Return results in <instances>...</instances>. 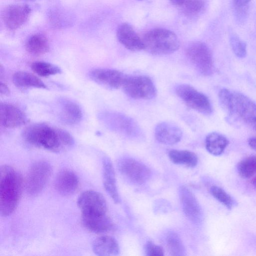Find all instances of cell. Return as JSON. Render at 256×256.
Masks as SVG:
<instances>
[{"label":"cell","mask_w":256,"mask_h":256,"mask_svg":"<svg viewBox=\"0 0 256 256\" xmlns=\"http://www.w3.org/2000/svg\"><path fill=\"white\" fill-rule=\"evenodd\" d=\"M28 144L54 152L70 149L74 144L72 136L67 131L45 123H36L26 128L22 133Z\"/></svg>","instance_id":"1"},{"label":"cell","mask_w":256,"mask_h":256,"mask_svg":"<svg viewBox=\"0 0 256 256\" xmlns=\"http://www.w3.org/2000/svg\"><path fill=\"white\" fill-rule=\"evenodd\" d=\"M21 174L8 165L0 168V214L6 217L16 210L22 192Z\"/></svg>","instance_id":"2"},{"label":"cell","mask_w":256,"mask_h":256,"mask_svg":"<svg viewBox=\"0 0 256 256\" xmlns=\"http://www.w3.org/2000/svg\"><path fill=\"white\" fill-rule=\"evenodd\" d=\"M142 40L144 50L154 55L169 54L176 51L180 47L176 35L166 28L151 30L145 34Z\"/></svg>","instance_id":"3"},{"label":"cell","mask_w":256,"mask_h":256,"mask_svg":"<svg viewBox=\"0 0 256 256\" xmlns=\"http://www.w3.org/2000/svg\"><path fill=\"white\" fill-rule=\"evenodd\" d=\"M98 118L108 128L124 136L136 138L142 134L138 124L132 118L124 114L106 111L100 114Z\"/></svg>","instance_id":"4"},{"label":"cell","mask_w":256,"mask_h":256,"mask_svg":"<svg viewBox=\"0 0 256 256\" xmlns=\"http://www.w3.org/2000/svg\"><path fill=\"white\" fill-rule=\"evenodd\" d=\"M52 172V165L46 161H38L32 165L25 180L26 193L32 196L39 194L47 184Z\"/></svg>","instance_id":"5"},{"label":"cell","mask_w":256,"mask_h":256,"mask_svg":"<svg viewBox=\"0 0 256 256\" xmlns=\"http://www.w3.org/2000/svg\"><path fill=\"white\" fill-rule=\"evenodd\" d=\"M122 88L128 96L134 99L151 100L157 94L152 80L144 75L126 76Z\"/></svg>","instance_id":"6"},{"label":"cell","mask_w":256,"mask_h":256,"mask_svg":"<svg viewBox=\"0 0 256 256\" xmlns=\"http://www.w3.org/2000/svg\"><path fill=\"white\" fill-rule=\"evenodd\" d=\"M186 55L196 69L204 76L213 73L212 54L208 46L202 42L190 43L186 48Z\"/></svg>","instance_id":"7"},{"label":"cell","mask_w":256,"mask_h":256,"mask_svg":"<svg viewBox=\"0 0 256 256\" xmlns=\"http://www.w3.org/2000/svg\"><path fill=\"white\" fill-rule=\"evenodd\" d=\"M178 96L192 109L205 115L212 113V108L208 98L188 84H180L176 88Z\"/></svg>","instance_id":"8"},{"label":"cell","mask_w":256,"mask_h":256,"mask_svg":"<svg viewBox=\"0 0 256 256\" xmlns=\"http://www.w3.org/2000/svg\"><path fill=\"white\" fill-rule=\"evenodd\" d=\"M118 168L122 176L128 181L134 184H142L150 178L151 172L144 164L129 157L120 158L118 162Z\"/></svg>","instance_id":"9"},{"label":"cell","mask_w":256,"mask_h":256,"mask_svg":"<svg viewBox=\"0 0 256 256\" xmlns=\"http://www.w3.org/2000/svg\"><path fill=\"white\" fill-rule=\"evenodd\" d=\"M229 115H236L243 121L253 124L256 122V103L244 94L232 92Z\"/></svg>","instance_id":"10"},{"label":"cell","mask_w":256,"mask_h":256,"mask_svg":"<svg viewBox=\"0 0 256 256\" xmlns=\"http://www.w3.org/2000/svg\"><path fill=\"white\" fill-rule=\"evenodd\" d=\"M77 204L84 214H105L107 210L103 196L93 190H88L80 194Z\"/></svg>","instance_id":"11"},{"label":"cell","mask_w":256,"mask_h":256,"mask_svg":"<svg viewBox=\"0 0 256 256\" xmlns=\"http://www.w3.org/2000/svg\"><path fill=\"white\" fill-rule=\"evenodd\" d=\"M90 78L98 84L109 90H116L122 86L126 74L120 70L105 68L92 70Z\"/></svg>","instance_id":"12"},{"label":"cell","mask_w":256,"mask_h":256,"mask_svg":"<svg viewBox=\"0 0 256 256\" xmlns=\"http://www.w3.org/2000/svg\"><path fill=\"white\" fill-rule=\"evenodd\" d=\"M178 194L184 214L194 224H198L203 220L202 208L195 196L189 189L182 186L178 189Z\"/></svg>","instance_id":"13"},{"label":"cell","mask_w":256,"mask_h":256,"mask_svg":"<svg viewBox=\"0 0 256 256\" xmlns=\"http://www.w3.org/2000/svg\"><path fill=\"white\" fill-rule=\"evenodd\" d=\"M31 9L26 4H12L6 6L2 12L5 26L10 30H16L28 20Z\"/></svg>","instance_id":"14"},{"label":"cell","mask_w":256,"mask_h":256,"mask_svg":"<svg viewBox=\"0 0 256 256\" xmlns=\"http://www.w3.org/2000/svg\"><path fill=\"white\" fill-rule=\"evenodd\" d=\"M57 102L59 118L63 122L74 125L81 121L82 112L76 102L65 98H60Z\"/></svg>","instance_id":"15"},{"label":"cell","mask_w":256,"mask_h":256,"mask_svg":"<svg viewBox=\"0 0 256 256\" xmlns=\"http://www.w3.org/2000/svg\"><path fill=\"white\" fill-rule=\"evenodd\" d=\"M28 118L18 107L6 103L0 104V122L4 127L15 128L25 124Z\"/></svg>","instance_id":"16"},{"label":"cell","mask_w":256,"mask_h":256,"mask_svg":"<svg viewBox=\"0 0 256 256\" xmlns=\"http://www.w3.org/2000/svg\"><path fill=\"white\" fill-rule=\"evenodd\" d=\"M116 37L118 42L130 50L138 52L144 50L142 39L128 23H122L119 26L116 31Z\"/></svg>","instance_id":"17"},{"label":"cell","mask_w":256,"mask_h":256,"mask_svg":"<svg viewBox=\"0 0 256 256\" xmlns=\"http://www.w3.org/2000/svg\"><path fill=\"white\" fill-rule=\"evenodd\" d=\"M78 184L77 175L71 170L64 169L59 172L56 176L54 187L60 194L68 196L74 193L78 186Z\"/></svg>","instance_id":"18"},{"label":"cell","mask_w":256,"mask_h":256,"mask_svg":"<svg viewBox=\"0 0 256 256\" xmlns=\"http://www.w3.org/2000/svg\"><path fill=\"white\" fill-rule=\"evenodd\" d=\"M154 136L159 142L164 144L172 145L181 140L182 132L181 129L176 124L165 122L156 126Z\"/></svg>","instance_id":"19"},{"label":"cell","mask_w":256,"mask_h":256,"mask_svg":"<svg viewBox=\"0 0 256 256\" xmlns=\"http://www.w3.org/2000/svg\"><path fill=\"white\" fill-rule=\"evenodd\" d=\"M82 222L88 230L96 234H103L112 230L114 224L105 214H82Z\"/></svg>","instance_id":"20"},{"label":"cell","mask_w":256,"mask_h":256,"mask_svg":"<svg viewBox=\"0 0 256 256\" xmlns=\"http://www.w3.org/2000/svg\"><path fill=\"white\" fill-rule=\"evenodd\" d=\"M102 182L106 191L113 201L116 204L119 203L120 198L114 168L111 160L107 156L104 157L102 160Z\"/></svg>","instance_id":"21"},{"label":"cell","mask_w":256,"mask_h":256,"mask_svg":"<svg viewBox=\"0 0 256 256\" xmlns=\"http://www.w3.org/2000/svg\"><path fill=\"white\" fill-rule=\"evenodd\" d=\"M94 252L99 256H114L118 254L120 248L117 240L113 237L104 236L96 238L92 242Z\"/></svg>","instance_id":"22"},{"label":"cell","mask_w":256,"mask_h":256,"mask_svg":"<svg viewBox=\"0 0 256 256\" xmlns=\"http://www.w3.org/2000/svg\"><path fill=\"white\" fill-rule=\"evenodd\" d=\"M12 82L20 88H48L47 86L40 79L30 73L23 71L14 73L12 76Z\"/></svg>","instance_id":"23"},{"label":"cell","mask_w":256,"mask_h":256,"mask_svg":"<svg viewBox=\"0 0 256 256\" xmlns=\"http://www.w3.org/2000/svg\"><path fill=\"white\" fill-rule=\"evenodd\" d=\"M228 142V140L224 135L216 132H212L206 136V148L211 154L218 156L224 152Z\"/></svg>","instance_id":"24"},{"label":"cell","mask_w":256,"mask_h":256,"mask_svg":"<svg viewBox=\"0 0 256 256\" xmlns=\"http://www.w3.org/2000/svg\"><path fill=\"white\" fill-rule=\"evenodd\" d=\"M27 52L34 56L45 54L50 50V45L46 37L42 34H36L31 36L26 42Z\"/></svg>","instance_id":"25"},{"label":"cell","mask_w":256,"mask_h":256,"mask_svg":"<svg viewBox=\"0 0 256 256\" xmlns=\"http://www.w3.org/2000/svg\"><path fill=\"white\" fill-rule=\"evenodd\" d=\"M168 156L172 162L188 168H194L198 164L197 156L188 150H172L169 151Z\"/></svg>","instance_id":"26"},{"label":"cell","mask_w":256,"mask_h":256,"mask_svg":"<svg viewBox=\"0 0 256 256\" xmlns=\"http://www.w3.org/2000/svg\"><path fill=\"white\" fill-rule=\"evenodd\" d=\"M165 242L171 256H182L186 254L184 246L178 235L175 232H168L165 236Z\"/></svg>","instance_id":"27"},{"label":"cell","mask_w":256,"mask_h":256,"mask_svg":"<svg viewBox=\"0 0 256 256\" xmlns=\"http://www.w3.org/2000/svg\"><path fill=\"white\" fill-rule=\"evenodd\" d=\"M236 170L240 176L244 179L252 176L256 173V156L244 158L237 164Z\"/></svg>","instance_id":"28"},{"label":"cell","mask_w":256,"mask_h":256,"mask_svg":"<svg viewBox=\"0 0 256 256\" xmlns=\"http://www.w3.org/2000/svg\"><path fill=\"white\" fill-rule=\"evenodd\" d=\"M32 71L38 75L46 77L61 74V68L58 66L45 62H35L31 64Z\"/></svg>","instance_id":"29"},{"label":"cell","mask_w":256,"mask_h":256,"mask_svg":"<svg viewBox=\"0 0 256 256\" xmlns=\"http://www.w3.org/2000/svg\"><path fill=\"white\" fill-rule=\"evenodd\" d=\"M211 194L228 209L232 210L237 203L234 199L222 188L214 186L210 188Z\"/></svg>","instance_id":"30"},{"label":"cell","mask_w":256,"mask_h":256,"mask_svg":"<svg viewBox=\"0 0 256 256\" xmlns=\"http://www.w3.org/2000/svg\"><path fill=\"white\" fill-rule=\"evenodd\" d=\"M230 42L234 54L239 58H244L246 54V44L238 35L231 30L229 33Z\"/></svg>","instance_id":"31"},{"label":"cell","mask_w":256,"mask_h":256,"mask_svg":"<svg viewBox=\"0 0 256 256\" xmlns=\"http://www.w3.org/2000/svg\"><path fill=\"white\" fill-rule=\"evenodd\" d=\"M182 6L186 14L194 16L203 10L204 2V0H185Z\"/></svg>","instance_id":"32"},{"label":"cell","mask_w":256,"mask_h":256,"mask_svg":"<svg viewBox=\"0 0 256 256\" xmlns=\"http://www.w3.org/2000/svg\"><path fill=\"white\" fill-rule=\"evenodd\" d=\"M250 0H234L235 16L239 22H242L246 20Z\"/></svg>","instance_id":"33"},{"label":"cell","mask_w":256,"mask_h":256,"mask_svg":"<svg viewBox=\"0 0 256 256\" xmlns=\"http://www.w3.org/2000/svg\"><path fill=\"white\" fill-rule=\"evenodd\" d=\"M232 92L227 88H222L218 93L220 104L228 114H230L231 105Z\"/></svg>","instance_id":"34"},{"label":"cell","mask_w":256,"mask_h":256,"mask_svg":"<svg viewBox=\"0 0 256 256\" xmlns=\"http://www.w3.org/2000/svg\"><path fill=\"white\" fill-rule=\"evenodd\" d=\"M170 202L164 199H158L153 204L154 212L156 214H162L169 212L172 209Z\"/></svg>","instance_id":"35"},{"label":"cell","mask_w":256,"mask_h":256,"mask_svg":"<svg viewBox=\"0 0 256 256\" xmlns=\"http://www.w3.org/2000/svg\"><path fill=\"white\" fill-rule=\"evenodd\" d=\"M144 252L146 256H163V248L151 241L147 242L144 246Z\"/></svg>","instance_id":"36"},{"label":"cell","mask_w":256,"mask_h":256,"mask_svg":"<svg viewBox=\"0 0 256 256\" xmlns=\"http://www.w3.org/2000/svg\"><path fill=\"white\" fill-rule=\"evenodd\" d=\"M0 93L2 94L8 96L10 94L9 88L4 84L0 83Z\"/></svg>","instance_id":"37"},{"label":"cell","mask_w":256,"mask_h":256,"mask_svg":"<svg viewBox=\"0 0 256 256\" xmlns=\"http://www.w3.org/2000/svg\"><path fill=\"white\" fill-rule=\"evenodd\" d=\"M248 144L252 150H256V137L250 138L248 140Z\"/></svg>","instance_id":"38"},{"label":"cell","mask_w":256,"mask_h":256,"mask_svg":"<svg viewBox=\"0 0 256 256\" xmlns=\"http://www.w3.org/2000/svg\"><path fill=\"white\" fill-rule=\"evenodd\" d=\"M171 3L176 6H182L185 0H170Z\"/></svg>","instance_id":"39"},{"label":"cell","mask_w":256,"mask_h":256,"mask_svg":"<svg viewBox=\"0 0 256 256\" xmlns=\"http://www.w3.org/2000/svg\"><path fill=\"white\" fill-rule=\"evenodd\" d=\"M252 185L254 188L256 190V176L252 180Z\"/></svg>","instance_id":"40"},{"label":"cell","mask_w":256,"mask_h":256,"mask_svg":"<svg viewBox=\"0 0 256 256\" xmlns=\"http://www.w3.org/2000/svg\"><path fill=\"white\" fill-rule=\"evenodd\" d=\"M254 129L256 130V122L253 124Z\"/></svg>","instance_id":"41"},{"label":"cell","mask_w":256,"mask_h":256,"mask_svg":"<svg viewBox=\"0 0 256 256\" xmlns=\"http://www.w3.org/2000/svg\"><path fill=\"white\" fill-rule=\"evenodd\" d=\"M22 0L32 2V1H35V0Z\"/></svg>","instance_id":"42"},{"label":"cell","mask_w":256,"mask_h":256,"mask_svg":"<svg viewBox=\"0 0 256 256\" xmlns=\"http://www.w3.org/2000/svg\"></svg>","instance_id":"43"}]
</instances>
